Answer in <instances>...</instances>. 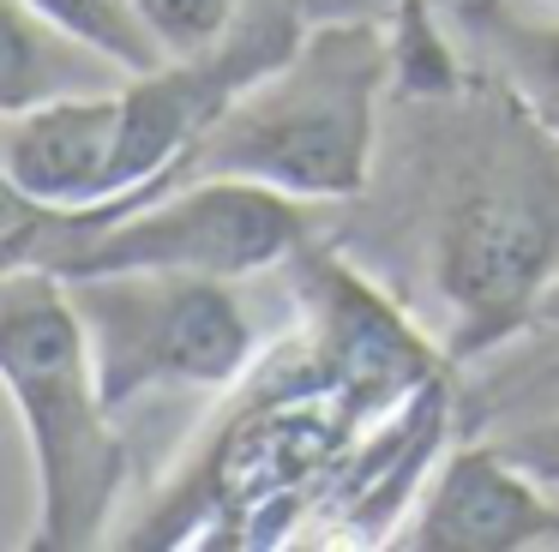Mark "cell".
Segmentation results:
<instances>
[{
  "mask_svg": "<svg viewBox=\"0 0 559 552\" xmlns=\"http://www.w3.org/2000/svg\"><path fill=\"white\" fill-rule=\"evenodd\" d=\"M0 379L37 463L31 552H85L109 535L127 487V444L67 276L19 264L0 276Z\"/></svg>",
  "mask_w": 559,
  "mask_h": 552,
  "instance_id": "3",
  "label": "cell"
},
{
  "mask_svg": "<svg viewBox=\"0 0 559 552\" xmlns=\"http://www.w3.org/2000/svg\"><path fill=\"white\" fill-rule=\"evenodd\" d=\"M283 288L295 300V336L313 348L331 403L355 432L367 420L397 415L427 384L463 372L445 355V343L427 336L403 312V300L349 259V240L337 235V223L283 259Z\"/></svg>",
  "mask_w": 559,
  "mask_h": 552,
  "instance_id": "6",
  "label": "cell"
},
{
  "mask_svg": "<svg viewBox=\"0 0 559 552\" xmlns=\"http://www.w3.org/2000/svg\"><path fill=\"white\" fill-rule=\"evenodd\" d=\"M445 24L481 55V67L559 139V7L530 0H439Z\"/></svg>",
  "mask_w": 559,
  "mask_h": 552,
  "instance_id": "9",
  "label": "cell"
},
{
  "mask_svg": "<svg viewBox=\"0 0 559 552\" xmlns=\"http://www.w3.org/2000/svg\"><path fill=\"white\" fill-rule=\"evenodd\" d=\"M559 487H547L530 463L506 451L493 432H469L445 444L433 480L391 547L403 552H530L559 540Z\"/></svg>",
  "mask_w": 559,
  "mask_h": 552,
  "instance_id": "7",
  "label": "cell"
},
{
  "mask_svg": "<svg viewBox=\"0 0 559 552\" xmlns=\"http://www.w3.org/2000/svg\"><path fill=\"white\" fill-rule=\"evenodd\" d=\"M391 235L421 247L427 288L445 307V355H481L535 336L559 295V139L487 67L445 96H391Z\"/></svg>",
  "mask_w": 559,
  "mask_h": 552,
  "instance_id": "1",
  "label": "cell"
},
{
  "mask_svg": "<svg viewBox=\"0 0 559 552\" xmlns=\"http://www.w3.org/2000/svg\"><path fill=\"white\" fill-rule=\"evenodd\" d=\"M37 19H49L55 31H67L73 43H85L97 60H109L121 79L151 72L169 60V48L157 43V31L145 24L139 0H25Z\"/></svg>",
  "mask_w": 559,
  "mask_h": 552,
  "instance_id": "12",
  "label": "cell"
},
{
  "mask_svg": "<svg viewBox=\"0 0 559 552\" xmlns=\"http://www.w3.org/2000/svg\"><path fill=\"white\" fill-rule=\"evenodd\" d=\"M397 91V48L391 24L343 19L307 24L301 48L259 84H247L205 132L181 151V163L157 187L121 204H55L73 223H103L115 211L157 199L193 180H259L313 204H355L373 187L385 103Z\"/></svg>",
  "mask_w": 559,
  "mask_h": 552,
  "instance_id": "2",
  "label": "cell"
},
{
  "mask_svg": "<svg viewBox=\"0 0 559 552\" xmlns=\"http://www.w3.org/2000/svg\"><path fill=\"white\" fill-rule=\"evenodd\" d=\"M542 7H559V0H542Z\"/></svg>",
  "mask_w": 559,
  "mask_h": 552,
  "instance_id": "15",
  "label": "cell"
},
{
  "mask_svg": "<svg viewBox=\"0 0 559 552\" xmlns=\"http://www.w3.org/2000/svg\"><path fill=\"white\" fill-rule=\"evenodd\" d=\"M139 12L169 55H205L241 24L247 0H139Z\"/></svg>",
  "mask_w": 559,
  "mask_h": 552,
  "instance_id": "13",
  "label": "cell"
},
{
  "mask_svg": "<svg viewBox=\"0 0 559 552\" xmlns=\"http://www.w3.org/2000/svg\"><path fill=\"white\" fill-rule=\"evenodd\" d=\"M73 307L85 319L97 379L115 415L145 391H223L253 372L259 331L229 276L199 271H115L73 276Z\"/></svg>",
  "mask_w": 559,
  "mask_h": 552,
  "instance_id": "5",
  "label": "cell"
},
{
  "mask_svg": "<svg viewBox=\"0 0 559 552\" xmlns=\"http://www.w3.org/2000/svg\"><path fill=\"white\" fill-rule=\"evenodd\" d=\"M115 91H73L37 108H13L0 127V175L37 204H103L115 187Z\"/></svg>",
  "mask_w": 559,
  "mask_h": 552,
  "instance_id": "8",
  "label": "cell"
},
{
  "mask_svg": "<svg viewBox=\"0 0 559 552\" xmlns=\"http://www.w3.org/2000/svg\"><path fill=\"white\" fill-rule=\"evenodd\" d=\"M85 60H97L85 43H73L49 19H37L25 0H13V12H7V55H0V108L13 115V108H37L49 96L85 91L79 84Z\"/></svg>",
  "mask_w": 559,
  "mask_h": 552,
  "instance_id": "11",
  "label": "cell"
},
{
  "mask_svg": "<svg viewBox=\"0 0 559 552\" xmlns=\"http://www.w3.org/2000/svg\"><path fill=\"white\" fill-rule=\"evenodd\" d=\"M469 432H493L518 463H530L547 487H559V367L493 379L469 408Z\"/></svg>",
  "mask_w": 559,
  "mask_h": 552,
  "instance_id": "10",
  "label": "cell"
},
{
  "mask_svg": "<svg viewBox=\"0 0 559 552\" xmlns=\"http://www.w3.org/2000/svg\"><path fill=\"white\" fill-rule=\"evenodd\" d=\"M535 336H554V343H559V295L547 300V312H542V324H535ZM535 367H559V348H554L547 360H535ZM535 367H518V372H535Z\"/></svg>",
  "mask_w": 559,
  "mask_h": 552,
  "instance_id": "14",
  "label": "cell"
},
{
  "mask_svg": "<svg viewBox=\"0 0 559 552\" xmlns=\"http://www.w3.org/2000/svg\"><path fill=\"white\" fill-rule=\"evenodd\" d=\"M0 264H37L55 276H115V271H199V276H259L283 271L295 247L325 235L343 204H313L259 180H193L157 199L115 211L103 223H73L55 204L7 187L0 199Z\"/></svg>",
  "mask_w": 559,
  "mask_h": 552,
  "instance_id": "4",
  "label": "cell"
}]
</instances>
